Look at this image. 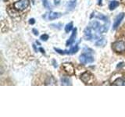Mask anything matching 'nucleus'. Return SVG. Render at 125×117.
Returning <instances> with one entry per match:
<instances>
[{"label":"nucleus","mask_w":125,"mask_h":117,"mask_svg":"<svg viewBox=\"0 0 125 117\" xmlns=\"http://www.w3.org/2000/svg\"><path fill=\"white\" fill-rule=\"evenodd\" d=\"M91 74H90L88 72H84L81 74V80L84 82V83L85 84H87L88 82H89L90 79H91Z\"/></svg>","instance_id":"nucleus-10"},{"label":"nucleus","mask_w":125,"mask_h":117,"mask_svg":"<svg viewBox=\"0 0 125 117\" xmlns=\"http://www.w3.org/2000/svg\"><path fill=\"white\" fill-rule=\"evenodd\" d=\"M49 38V36L47 34H42V36L40 37V39L42 41H46Z\"/></svg>","instance_id":"nucleus-21"},{"label":"nucleus","mask_w":125,"mask_h":117,"mask_svg":"<svg viewBox=\"0 0 125 117\" xmlns=\"http://www.w3.org/2000/svg\"><path fill=\"white\" fill-rule=\"evenodd\" d=\"M54 49L57 53L61 54V55H73V54H75L78 52V50H79V47H78L77 44H75L73 47L70 48V50H61V49H59L56 48H55Z\"/></svg>","instance_id":"nucleus-1"},{"label":"nucleus","mask_w":125,"mask_h":117,"mask_svg":"<svg viewBox=\"0 0 125 117\" xmlns=\"http://www.w3.org/2000/svg\"><path fill=\"white\" fill-rule=\"evenodd\" d=\"M98 2H98V4H99V6H102V5H103V2H103V0H99Z\"/></svg>","instance_id":"nucleus-26"},{"label":"nucleus","mask_w":125,"mask_h":117,"mask_svg":"<svg viewBox=\"0 0 125 117\" xmlns=\"http://www.w3.org/2000/svg\"><path fill=\"white\" fill-rule=\"evenodd\" d=\"M60 80L62 85H71L72 84L71 79L69 78L68 77H61Z\"/></svg>","instance_id":"nucleus-13"},{"label":"nucleus","mask_w":125,"mask_h":117,"mask_svg":"<svg viewBox=\"0 0 125 117\" xmlns=\"http://www.w3.org/2000/svg\"><path fill=\"white\" fill-rule=\"evenodd\" d=\"M124 66V62H120V63H119L118 65H117V68H120V67H122V66Z\"/></svg>","instance_id":"nucleus-24"},{"label":"nucleus","mask_w":125,"mask_h":117,"mask_svg":"<svg viewBox=\"0 0 125 117\" xmlns=\"http://www.w3.org/2000/svg\"><path fill=\"white\" fill-rule=\"evenodd\" d=\"M106 40L105 38H100L96 42H95V46L97 47H104L105 45H106Z\"/></svg>","instance_id":"nucleus-14"},{"label":"nucleus","mask_w":125,"mask_h":117,"mask_svg":"<svg viewBox=\"0 0 125 117\" xmlns=\"http://www.w3.org/2000/svg\"><path fill=\"white\" fill-rule=\"evenodd\" d=\"M29 3V0H18V1H17L13 4V6L15 9L18 10H24L28 7Z\"/></svg>","instance_id":"nucleus-2"},{"label":"nucleus","mask_w":125,"mask_h":117,"mask_svg":"<svg viewBox=\"0 0 125 117\" xmlns=\"http://www.w3.org/2000/svg\"><path fill=\"white\" fill-rule=\"evenodd\" d=\"M61 13H56V12H50L47 13L45 15H43V18L45 19L46 20H53L58 19L62 17Z\"/></svg>","instance_id":"nucleus-4"},{"label":"nucleus","mask_w":125,"mask_h":117,"mask_svg":"<svg viewBox=\"0 0 125 117\" xmlns=\"http://www.w3.org/2000/svg\"><path fill=\"white\" fill-rule=\"evenodd\" d=\"M113 49L116 52H122L125 51V42L122 41H116L113 44Z\"/></svg>","instance_id":"nucleus-5"},{"label":"nucleus","mask_w":125,"mask_h":117,"mask_svg":"<svg viewBox=\"0 0 125 117\" xmlns=\"http://www.w3.org/2000/svg\"><path fill=\"white\" fill-rule=\"evenodd\" d=\"M32 32L34 33V35H36V36H38V34H39V33H38V30L36 28H33V29H32Z\"/></svg>","instance_id":"nucleus-22"},{"label":"nucleus","mask_w":125,"mask_h":117,"mask_svg":"<svg viewBox=\"0 0 125 117\" xmlns=\"http://www.w3.org/2000/svg\"><path fill=\"white\" fill-rule=\"evenodd\" d=\"M2 1H3V2H6V1H7V0H2Z\"/></svg>","instance_id":"nucleus-29"},{"label":"nucleus","mask_w":125,"mask_h":117,"mask_svg":"<svg viewBox=\"0 0 125 117\" xmlns=\"http://www.w3.org/2000/svg\"><path fill=\"white\" fill-rule=\"evenodd\" d=\"M79 60L82 64H88V63H92L94 62V58L89 54L83 53L79 56Z\"/></svg>","instance_id":"nucleus-3"},{"label":"nucleus","mask_w":125,"mask_h":117,"mask_svg":"<svg viewBox=\"0 0 125 117\" xmlns=\"http://www.w3.org/2000/svg\"><path fill=\"white\" fill-rule=\"evenodd\" d=\"M89 27H91L92 30H95V31H98V32H99V30L101 28L102 25L100 24V23L98 22V21H92V22H91V23H90Z\"/></svg>","instance_id":"nucleus-11"},{"label":"nucleus","mask_w":125,"mask_h":117,"mask_svg":"<svg viewBox=\"0 0 125 117\" xmlns=\"http://www.w3.org/2000/svg\"><path fill=\"white\" fill-rule=\"evenodd\" d=\"M93 38V34L92 33V28L90 27H87L84 30V38L87 41L92 40Z\"/></svg>","instance_id":"nucleus-8"},{"label":"nucleus","mask_w":125,"mask_h":117,"mask_svg":"<svg viewBox=\"0 0 125 117\" xmlns=\"http://www.w3.org/2000/svg\"><path fill=\"white\" fill-rule=\"evenodd\" d=\"M33 48L34 49V51H35V52H38V50H37V49H36V46H35V45H33Z\"/></svg>","instance_id":"nucleus-28"},{"label":"nucleus","mask_w":125,"mask_h":117,"mask_svg":"<svg viewBox=\"0 0 125 117\" xmlns=\"http://www.w3.org/2000/svg\"><path fill=\"white\" fill-rule=\"evenodd\" d=\"M76 36H77V28H74L73 30L71 36L70 37V38L68 39L67 41H66V46H70L72 44H73V42L75 41Z\"/></svg>","instance_id":"nucleus-9"},{"label":"nucleus","mask_w":125,"mask_h":117,"mask_svg":"<svg viewBox=\"0 0 125 117\" xmlns=\"http://www.w3.org/2000/svg\"><path fill=\"white\" fill-rule=\"evenodd\" d=\"M72 29H73V22H70V23H67V24L65 26V31H66V33H69Z\"/></svg>","instance_id":"nucleus-18"},{"label":"nucleus","mask_w":125,"mask_h":117,"mask_svg":"<svg viewBox=\"0 0 125 117\" xmlns=\"http://www.w3.org/2000/svg\"><path fill=\"white\" fill-rule=\"evenodd\" d=\"M76 4H77V0H70L67 5H66V9L69 11H72L75 8Z\"/></svg>","instance_id":"nucleus-12"},{"label":"nucleus","mask_w":125,"mask_h":117,"mask_svg":"<svg viewBox=\"0 0 125 117\" xmlns=\"http://www.w3.org/2000/svg\"><path fill=\"white\" fill-rule=\"evenodd\" d=\"M95 17H96V18H98V19H99L100 20L104 21L105 23L109 22V20H108V17H106V16L103 15V13H98V15H96V16H95Z\"/></svg>","instance_id":"nucleus-16"},{"label":"nucleus","mask_w":125,"mask_h":117,"mask_svg":"<svg viewBox=\"0 0 125 117\" xmlns=\"http://www.w3.org/2000/svg\"><path fill=\"white\" fill-rule=\"evenodd\" d=\"M113 84L114 85H125V80L123 78H117V79L113 82Z\"/></svg>","instance_id":"nucleus-17"},{"label":"nucleus","mask_w":125,"mask_h":117,"mask_svg":"<svg viewBox=\"0 0 125 117\" xmlns=\"http://www.w3.org/2000/svg\"><path fill=\"white\" fill-rule=\"evenodd\" d=\"M124 17H125V13H120V14H118L116 16L115 20H114V22H113V30H115L117 27H119L121 21L124 20Z\"/></svg>","instance_id":"nucleus-6"},{"label":"nucleus","mask_w":125,"mask_h":117,"mask_svg":"<svg viewBox=\"0 0 125 117\" xmlns=\"http://www.w3.org/2000/svg\"><path fill=\"white\" fill-rule=\"evenodd\" d=\"M62 68L64 69V71L68 73L69 75H73L74 73V67L71 63H69V62H66L62 65Z\"/></svg>","instance_id":"nucleus-7"},{"label":"nucleus","mask_w":125,"mask_h":117,"mask_svg":"<svg viewBox=\"0 0 125 117\" xmlns=\"http://www.w3.org/2000/svg\"><path fill=\"white\" fill-rule=\"evenodd\" d=\"M38 50H39V51H40V52H42V54H45V50H44V49H43L42 48H39V49H38Z\"/></svg>","instance_id":"nucleus-25"},{"label":"nucleus","mask_w":125,"mask_h":117,"mask_svg":"<svg viewBox=\"0 0 125 117\" xmlns=\"http://www.w3.org/2000/svg\"><path fill=\"white\" fill-rule=\"evenodd\" d=\"M34 23H35V20H34V18H31V19L29 20V23H30V24H34Z\"/></svg>","instance_id":"nucleus-23"},{"label":"nucleus","mask_w":125,"mask_h":117,"mask_svg":"<svg viewBox=\"0 0 125 117\" xmlns=\"http://www.w3.org/2000/svg\"><path fill=\"white\" fill-rule=\"evenodd\" d=\"M118 6H119L118 1H112V2H110V3L109 4V8L110 10H115Z\"/></svg>","instance_id":"nucleus-15"},{"label":"nucleus","mask_w":125,"mask_h":117,"mask_svg":"<svg viewBox=\"0 0 125 117\" xmlns=\"http://www.w3.org/2000/svg\"><path fill=\"white\" fill-rule=\"evenodd\" d=\"M83 53L91 55L92 53H93V50L91 49L90 48H88V47H84V48L83 49Z\"/></svg>","instance_id":"nucleus-19"},{"label":"nucleus","mask_w":125,"mask_h":117,"mask_svg":"<svg viewBox=\"0 0 125 117\" xmlns=\"http://www.w3.org/2000/svg\"><path fill=\"white\" fill-rule=\"evenodd\" d=\"M42 5L44 6V7H45L46 9H50V6H49L48 0H42Z\"/></svg>","instance_id":"nucleus-20"},{"label":"nucleus","mask_w":125,"mask_h":117,"mask_svg":"<svg viewBox=\"0 0 125 117\" xmlns=\"http://www.w3.org/2000/svg\"><path fill=\"white\" fill-rule=\"evenodd\" d=\"M52 62H54V64H53L54 65V67H57V62H55V60L54 59L52 60Z\"/></svg>","instance_id":"nucleus-27"}]
</instances>
